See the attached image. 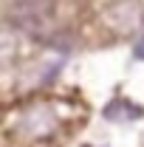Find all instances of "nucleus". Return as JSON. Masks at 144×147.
<instances>
[{
    "label": "nucleus",
    "instance_id": "f257e3e1",
    "mask_svg": "<svg viewBox=\"0 0 144 147\" xmlns=\"http://www.w3.org/2000/svg\"><path fill=\"white\" fill-rule=\"evenodd\" d=\"M108 23L113 31H119V34H130V31H136L139 26H141V6L139 3H133V0H122V3H113L108 9Z\"/></svg>",
    "mask_w": 144,
    "mask_h": 147
},
{
    "label": "nucleus",
    "instance_id": "f03ea898",
    "mask_svg": "<svg viewBox=\"0 0 144 147\" xmlns=\"http://www.w3.org/2000/svg\"><path fill=\"white\" fill-rule=\"evenodd\" d=\"M122 105H124V102H116L113 108L105 110V113H108V119H119V116H122ZM127 113H130V116H139V110H127Z\"/></svg>",
    "mask_w": 144,
    "mask_h": 147
},
{
    "label": "nucleus",
    "instance_id": "7ed1b4c3",
    "mask_svg": "<svg viewBox=\"0 0 144 147\" xmlns=\"http://www.w3.org/2000/svg\"><path fill=\"white\" fill-rule=\"evenodd\" d=\"M136 57H139V59H144V40L136 45Z\"/></svg>",
    "mask_w": 144,
    "mask_h": 147
}]
</instances>
